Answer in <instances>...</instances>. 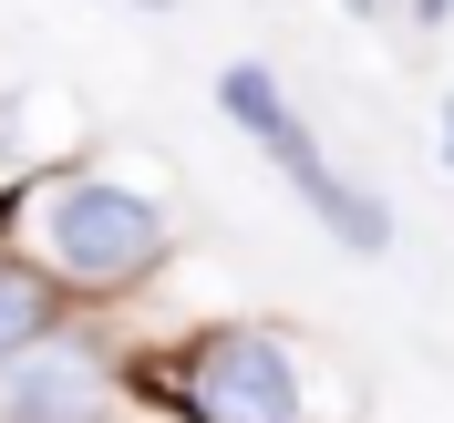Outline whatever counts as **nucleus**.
Here are the masks:
<instances>
[{"label": "nucleus", "instance_id": "nucleus-1", "mask_svg": "<svg viewBox=\"0 0 454 423\" xmlns=\"http://www.w3.org/2000/svg\"><path fill=\"white\" fill-rule=\"evenodd\" d=\"M176 413L186 423H331L300 341L279 331H207L176 362Z\"/></svg>", "mask_w": 454, "mask_h": 423}, {"label": "nucleus", "instance_id": "nucleus-2", "mask_svg": "<svg viewBox=\"0 0 454 423\" xmlns=\"http://www.w3.org/2000/svg\"><path fill=\"white\" fill-rule=\"evenodd\" d=\"M217 104H227V124H238L248 145H269V166L300 186V207H310L331 238H351L362 258L393 248V217H382V197H362V186H340V176H331V155H320L310 124L289 114V93H279V73H269V62H227V73H217Z\"/></svg>", "mask_w": 454, "mask_h": 423}, {"label": "nucleus", "instance_id": "nucleus-3", "mask_svg": "<svg viewBox=\"0 0 454 423\" xmlns=\"http://www.w3.org/2000/svg\"><path fill=\"white\" fill-rule=\"evenodd\" d=\"M166 258V207L135 186H62L52 197V269L73 289H135Z\"/></svg>", "mask_w": 454, "mask_h": 423}, {"label": "nucleus", "instance_id": "nucleus-4", "mask_svg": "<svg viewBox=\"0 0 454 423\" xmlns=\"http://www.w3.org/2000/svg\"><path fill=\"white\" fill-rule=\"evenodd\" d=\"M0 423H114V362L93 341L52 331L0 372Z\"/></svg>", "mask_w": 454, "mask_h": 423}, {"label": "nucleus", "instance_id": "nucleus-5", "mask_svg": "<svg viewBox=\"0 0 454 423\" xmlns=\"http://www.w3.org/2000/svg\"><path fill=\"white\" fill-rule=\"evenodd\" d=\"M52 331H62V289L42 269H21V258H0V372L21 362V351H42Z\"/></svg>", "mask_w": 454, "mask_h": 423}, {"label": "nucleus", "instance_id": "nucleus-6", "mask_svg": "<svg viewBox=\"0 0 454 423\" xmlns=\"http://www.w3.org/2000/svg\"><path fill=\"white\" fill-rule=\"evenodd\" d=\"M444 11H454V0H413V21H444Z\"/></svg>", "mask_w": 454, "mask_h": 423}, {"label": "nucleus", "instance_id": "nucleus-7", "mask_svg": "<svg viewBox=\"0 0 454 423\" xmlns=\"http://www.w3.org/2000/svg\"><path fill=\"white\" fill-rule=\"evenodd\" d=\"M444 166H454V93H444Z\"/></svg>", "mask_w": 454, "mask_h": 423}, {"label": "nucleus", "instance_id": "nucleus-8", "mask_svg": "<svg viewBox=\"0 0 454 423\" xmlns=\"http://www.w3.org/2000/svg\"><path fill=\"white\" fill-rule=\"evenodd\" d=\"M145 11H166V0H145Z\"/></svg>", "mask_w": 454, "mask_h": 423}, {"label": "nucleus", "instance_id": "nucleus-9", "mask_svg": "<svg viewBox=\"0 0 454 423\" xmlns=\"http://www.w3.org/2000/svg\"><path fill=\"white\" fill-rule=\"evenodd\" d=\"M351 11H372V0H351Z\"/></svg>", "mask_w": 454, "mask_h": 423}]
</instances>
